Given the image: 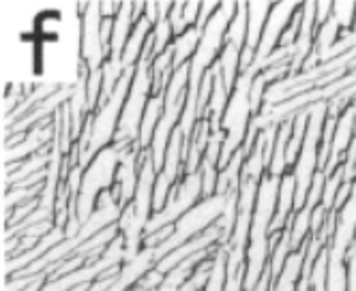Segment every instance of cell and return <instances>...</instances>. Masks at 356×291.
Listing matches in <instances>:
<instances>
[{
    "label": "cell",
    "instance_id": "6da1fadb",
    "mask_svg": "<svg viewBox=\"0 0 356 291\" xmlns=\"http://www.w3.org/2000/svg\"><path fill=\"white\" fill-rule=\"evenodd\" d=\"M277 195H279V178H273L266 174L260 182L256 210H253V219H251L245 289L256 287L260 283V278L268 272L270 244H273L270 229H273L275 210H277Z\"/></svg>",
    "mask_w": 356,
    "mask_h": 291
},
{
    "label": "cell",
    "instance_id": "7a4b0ae2",
    "mask_svg": "<svg viewBox=\"0 0 356 291\" xmlns=\"http://www.w3.org/2000/svg\"><path fill=\"white\" fill-rule=\"evenodd\" d=\"M127 150H129V146L112 144V146L101 150L92 158V161L84 167L78 201H75V215H78L80 227H82V223H86L92 217V213L97 210L99 195L114 187L118 165H120L122 154Z\"/></svg>",
    "mask_w": 356,
    "mask_h": 291
},
{
    "label": "cell",
    "instance_id": "3957f363",
    "mask_svg": "<svg viewBox=\"0 0 356 291\" xmlns=\"http://www.w3.org/2000/svg\"><path fill=\"white\" fill-rule=\"evenodd\" d=\"M202 199H204V191H202V178H200V174L185 176L172 189V193H170L163 210H159V213L152 215V219H150L144 235L155 233V231H159V229H163L168 225H176Z\"/></svg>",
    "mask_w": 356,
    "mask_h": 291
},
{
    "label": "cell",
    "instance_id": "277c9868",
    "mask_svg": "<svg viewBox=\"0 0 356 291\" xmlns=\"http://www.w3.org/2000/svg\"><path fill=\"white\" fill-rule=\"evenodd\" d=\"M80 63L88 71H101L110 60V54L101 39V15L99 3H80Z\"/></svg>",
    "mask_w": 356,
    "mask_h": 291
},
{
    "label": "cell",
    "instance_id": "5b68a950",
    "mask_svg": "<svg viewBox=\"0 0 356 291\" xmlns=\"http://www.w3.org/2000/svg\"><path fill=\"white\" fill-rule=\"evenodd\" d=\"M298 9H300V3H294V0L273 3L268 22L264 26V33H262V39H260V45L256 49V63H253V67L249 71L258 73L260 67L279 49L282 39H284V35L288 31V26H290V22H292V17L296 15Z\"/></svg>",
    "mask_w": 356,
    "mask_h": 291
},
{
    "label": "cell",
    "instance_id": "8992f818",
    "mask_svg": "<svg viewBox=\"0 0 356 291\" xmlns=\"http://www.w3.org/2000/svg\"><path fill=\"white\" fill-rule=\"evenodd\" d=\"M140 163H142V152L136 148H129L122 154V161L116 172V182H114V191L118 195V201L122 210L129 206L136 197L138 191V182H140Z\"/></svg>",
    "mask_w": 356,
    "mask_h": 291
},
{
    "label": "cell",
    "instance_id": "52a82bcc",
    "mask_svg": "<svg viewBox=\"0 0 356 291\" xmlns=\"http://www.w3.org/2000/svg\"><path fill=\"white\" fill-rule=\"evenodd\" d=\"M296 213V178L292 172L279 178V195H277V210H275V221H273V235L282 233L292 217Z\"/></svg>",
    "mask_w": 356,
    "mask_h": 291
},
{
    "label": "cell",
    "instance_id": "ba28073f",
    "mask_svg": "<svg viewBox=\"0 0 356 291\" xmlns=\"http://www.w3.org/2000/svg\"><path fill=\"white\" fill-rule=\"evenodd\" d=\"M152 28H155V24H152L148 17H140L136 22L134 31H131V37H129V41H127L124 51H122V58H120L124 71L127 69H136L138 63L142 60L144 49H146V45L150 41V35H152Z\"/></svg>",
    "mask_w": 356,
    "mask_h": 291
},
{
    "label": "cell",
    "instance_id": "9c48e42d",
    "mask_svg": "<svg viewBox=\"0 0 356 291\" xmlns=\"http://www.w3.org/2000/svg\"><path fill=\"white\" fill-rule=\"evenodd\" d=\"M136 13H134V3L131 0H127L122 3L118 15L114 17V31H112V43H110V58L114 60H120L122 58V51H124V45L131 37V31L136 26Z\"/></svg>",
    "mask_w": 356,
    "mask_h": 291
},
{
    "label": "cell",
    "instance_id": "30bf717a",
    "mask_svg": "<svg viewBox=\"0 0 356 291\" xmlns=\"http://www.w3.org/2000/svg\"><path fill=\"white\" fill-rule=\"evenodd\" d=\"M163 108H165V97L163 94H159V97L152 94L148 105H146L142 124H140V135H138V142H136V150L148 152V148L152 144V138H155V131L159 126V120L163 116Z\"/></svg>",
    "mask_w": 356,
    "mask_h": 291
},
{
    "label": "cell",
    "instance_id": "8fae6325",
    "mask_svg": "<svg viewBox=\"0 0 356 291\" xmlns=\"http://www.w3.org/2000/svg\"><path fill=\"white\" fill-rule=\"evenodd\" d=\"M270 9H273V3H268V0H251V3H247V45L245 47L253 51L258 49Z\"/></svg>",
    "mask_w": 356,
    "mask_h": 291
},
{
    "label": "cell",
    "instance_id": "7c38bea8",
    "mask_svg": "<svg viewBox=\"0 0 356 291\" xmlns=\"http://www.w3.org/2000/svg\"><path fill=\"white\" fill-rule=\"evenodd\" d=\"M302 278V251H296L288 257L284 270L270 283V291H298Z\"/></svg>",
    "mask_w": 356,
    "mask_h": 291
},
{
    "label": "cell",
    "instance_id": "4fadbf2b",
    "mask_svg": "<svg viewBox=\"0 0 356 291\" xmlns=\"http://www.w3.org/2000/svg\"><path fill=\"white\" fill-rule=\"evenodd\" d=\"M200 45V31L197 28H189L185 35L176 37L172 43V56H174V71L187 67L195 54V49Z\"/></svg>",
    "mask_w": 356,
    "mask_h": 291
},
{
    "label": "cell",
    "instance_id": "5bb4252c",
    "mask_svg": "<svg viewBox=\"0 0 356 291\" xmlns=\"http://www.w3.org/2000/svg\"><path fill=\"white\" fill-rule=\"evenodd\" d=\"M225 45H234L238 49L247 45V3H238L234 19L225 33Z\"/></svg>",
    "mask_w": 356,
    "mask_h": 291
},
{
    "label": "cell",
    "instance_id": "9a60e30c",
    "mask_svg": "<svg viewBox=\"0 0 356 291\" xmlns=\"http://www.w3.org/2000/svg\"><path fill=\"white\" fill-rule=\"evenodd\" d=\"M356 17L354 0H333V19L343 33H352V24Z\"/></svg>",
    "mask_w": 356,
    "mask_h": 291
},
{
    "label": "cell",
    "instance_id": "2e32d148",
    "mask_svg": "<svg viewBox=\"0 0 356 291\" xmlns=\"http://www.w3.org/2000/svg\"><path fill=\"white\" fill-rule=\"evenodd\" d=\"M58 26H60V15L58 13H43L41 17H39V22H37V33L41 35V37H54L56 33H58Z\"/></svg>",
    "mask_w": 356,
    "mask_h": 291
},
{
    "label": "cell",
    "instance_id": "e0dca14e",
    "mask_svg": "<svg viewBox=\"0 0 356 291\" xmlns=\"http://www.w3.org/2000/svg\"><path fill=\"white\" fill-rule=\"evenodd\" d=\"M333 17V0H316V24L318 28Z\"/></svg>",
    "mask_w": 356,
    "mask_h": 291
},
{
    "label": "cell",
    "instance_id": "ac0fdd59",
    "mask_svg": "<svg viewBox=\"0 0 356 291\" xmlns=\"http://www.w3.org/2000/svg\"><path fill=\"white\" fill-rule=\"evenodd\" d=\"M200 7H202V3H197V0H189V3H185L183 15H185V22H187L189 28H195V26H197Z\"/></svg>",
    "mask_w": 356,
    "mask_h": 291
},
{
    "label": "cell",
    "instance_id": "d6986e66",
    "mask_svg": "<svg viewBox=\"0 0 356 291\" xmlns=\"http://www.w3.org/2000/svg\"><path fill=\"white\" fill-rule=\"evenodd\" d=\"M99 5H101V15L108 17V19H114L122 7V3H118V0H108V3L104 0V3H99Z\"/></svg>",
    "mask_w": 356,
    "mask_h": 291
},
{
    "label": "cell",
    "instance_id": "ffe728a7",
    "mask_svg": "<svg viewBox=\"0 0 356 291\" xmlns=\"http://www.w3.org/2000/svg\"><path fill=\"white\" fill-rule=\"evenodd\" d=\"M270 283H273V276H270V270L260 278V283L256 287H251V289H245V291H270Z\"/></svg>",
    "mask_w": 356,
    "mask_h": 291
},
{
    "label": "cell",
    "instance_id": "44dd1931",
    "mask_svg": "<svg viewBox=\"0 0 356 291\" xmlns=\"http://www.w3.org/2000/svg\"><path fill=\"white\" fill-rule=\"evenodd\" d=\"M352 37L356 39V17H354V24H352Z\"/></svg>",
    "mask_w": 356,
    "mask_h": 291
}]
</instances>
